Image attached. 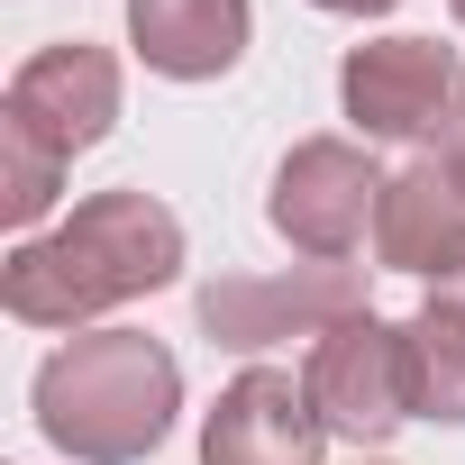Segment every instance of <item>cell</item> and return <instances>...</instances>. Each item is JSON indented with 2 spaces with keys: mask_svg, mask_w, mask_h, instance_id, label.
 Listing matches in <instances>:
<instances>
[{
  "mask_svg": "<svg viewBox=\"0 0 465 465\" xmlns=\"http://www.w3.org/2000/svg\"><path fill=\"white\" fill-rule=\"evenodd\" d=\"M183 274V219L155 201V192H92L64 228L28 238L0 274V302L28 329H74L137 302V292H164Z\"/></svg>",
  "mask_w": 465,
  "mask_h": 465,
  "instance_id": "obj_1",
  "label": "cell"
},
{
  "mask_svg": "<svg viewBox=\"0 0 465 465\" xmlns=\"http://www.w3.org/2000/svg\"><path fill=\"white\" fill-rule=\"evenodd\" d=\"M183 411V365L146 329H83L37 365V429L83 465H137Z\"/></svg>",
  "mask_w": 465,
  "mask_h": 465,
  "instance_id": "obj_2",
  "label": "cell"
},
{
  "mask_svg": "<svg viewBox=\"0 0 465 465\" xmlns=\"http://www.w3.org/2000/svg\"><path fill=\"white\" fill-rule=\"evenodd\" d=\"M338 101L365 137H456L465 128V55L438 37H383L338 64Z\"/></svg>",
  "mask_w": 465,
  "mask_h": 465,
  "instance_id": "obj_3",
  "label": "cell"
},
{
  "mask_svg": "<svg viewBox=\"0 0 465 465\" xmlns=\"http://www.w3.org/2000/svg\"><path fill=\"white\" fill-rule=\"evenodd\" d=\"M311 401H320V420H329V438H356V447H383L411 411H420V392H411V329H392V320H338L320 347H311Z\"/></svg>",
  "mask_w": 465,
  "mask_h": 465,
  "instance_id": "obj_4",
  "label": "cell"
},
{
  "mask_svg": "<svg viewBox=\"0 0 465 465\" xmlns=\"http://www.w3.org/2000/svg\"><path fill=\"white\" fill-rule=\"evenodd\" d=\"M338 320H365V274L356 265H292V274H219V283H201L210 347L329 338Z\"/></svg>",
  "mask_w": 465,
  "mask_h": 465,
  "instance_id": "obj_5",
  "label": "cell"
},
{
  "mask_svg": "<svg viewBox=\"0 0 465 465\" xmlns=\"http://www.w3.org/2000/svg\"><path fill=\"white\" fill-rule=\"evenodd\" d=\"M374 210H383V173H374V155L347 146V137H311V146H292L283 173H274V201H265V219L283 228L292 247H311L320 265H338V256L365 238Z\"/></svg>",
  "mask_w": 465,
  "mask_h": 465,
  "instance_id": "obj_6",
  "label": "cell"
},
{
  "mask_svg": "<svg viewBox=\"0 0 465 465\" xmlns=\"http://www.w3.org/2000/svg\"><path fill=\"white\" fill-rule=\"evenodd\" d=\"M110 119H119V64H110L92 37H64V46L28 55L19 83H10V101H0V128L37 137V146L64 155V164H74L83 146H101Z\"/></svg>",
  "mask_w": 465,
  "mask_h": 465,
  "instance_id": "obj_7",
  "label": "cell"
},
{
  "mask_svg": "<svg viewBox=\"0 0 465 465\" xmlns=\"http://www.w3.org/2000/svg\"><path fill=\"white\" fill-rule=\"evenodd\" d=\"M320 447H329V420L311 383H292L283 365H247L201 420V465H320Z\"/></svg>",
  "mask_w": 465,
  "mask_h": 465,
  "instance_id": "obj_8",
  "label": "cell"
},
{
  "mask_svg": "<svg viewBox=\"0 0 465 465\" xmlns=\"http://www.w3.org/2000/svg\"><path fill=\"white\" fill-rule=\"evenodd\" d=\"M374 256H383L392 274H438V283L465 274V192H456L438 164H411V173L383 183Z\"/></svg>",
  "mask_w": 465,
  "mask_h": 465,
  "instance_id": "obj_9",
  "label": "cell"
},
{
  "mask_svg": "<svg viewBox=\"0 0 465 465\" xmlns=\"http://www.w3.org/2000/svg\"><path fill=\"white\" fill-rule=\"evenodd\" d=\"M128 46L164 83H210L247 55V0H128Z\"/></svg>",
  "mask_w": 465,
  "mask_h": 465,
  "instance_id": "obj_10",
  "label": "cell"
},
{
  "mask_svg": "<svg viewBox=\"0 0 465 465\" xmlns=\"http://www.w3.org/2000/svg\"><path fill=\"white\" fill-rule=\"evenodd\" d=\"M411 392L420 420H465V292H429L411 320Z\"/></svg>",
  "mask_w": 465,
  "mask_h": 465,
  "instance_id": "obj_11",
  "label": "cell"
},
{
  "mask_svg": "<svg viewBox=\"0 0 465 465\" xmlns=\"http://www.w3.org/2000/svg\"><path fill=\"white\" fill-rule=\"evenodd\" d=\"M55 192H64V155H46L19 128H0V210H10L19 228H37L55 210Z\"/></svg>",
  "mask_w": 465,
  "mask_h": 465,
  "instance_id": "obj_12",
  "label": "cell"
},
{
  "mask_svg": "<svg viewBox=\"0 0 465 465\" xmlns=\"http://www.w3.org/2000/svg\"><path fill=\"white\" fill-rule=\"evenodd\" d=\"M438 173H447V183H456V192H465V128H456V137H447V155H438Z\"/></svg>",
  "mask_w": 465,
  "mask_h": 465,
  "instance_id": "obj_13",
  "label": "cell"
},
{
  "mask_svg": "<svg viewBox=\"0 0 465 465\" xmlns=\"http://www.w3.org/2000/svg\"><path fill=\"white\" fill-rule=\"evenodd\" d=\"M311 10H338V19H374V10H392V0H311Z\"/></svg>",
  "mask_w": 465,
  "mask_h": 465,
  "instance_id": "obj_14",
  "label": "cell"
},
{
  "mask_svg": "<svg viewBox=\"0 0 465 465\" xmlns=\"http://www.w3.org/2000/svg\"><path fill=\"white\" fill-rule=\"evenodd\" d=\"M447 10H456V19H465V0H447Z\"/></svg>",
  "mask_w": 465,
  "mask_h": 465,
  "instance_id": "obj_15",
  "label": "cell"
}]
</instances>
